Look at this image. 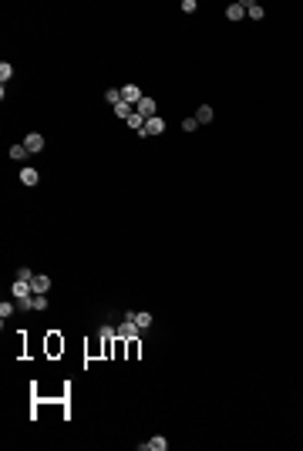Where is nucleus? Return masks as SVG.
<instances>
[{
	"label": "nucleus",
	"instance_id": "obj_11",
	"mask_svg": "<svg viewBox=\"0 0 303 451\" xmlns=\"http://www.w3.org/2000/svg\"><path fill=\"white\" fill-rule=\"evenodd\" d=\"M145 448H152V451H165V448H169V441H165L162 434H155L152 441H145V445H142V451H145Z\"/></svg>",
	"mask_w": 303,
	"mask_h": 451
},
{
	"label": "nucleus",
	"instance_id": "obj_5",
	"mask_svg": "<svg viewBox=\"0 0 303 451\" xmlns=\"http://www.w3.org/2000/svg\"><path fill=\"white\" fill-rule=\"evenodd\" d=\"M30 293H34V286H30L27 279H17L14 283V300H27Z\"/></svg>",
	"mask_w": 303,
	"mask_h": 451
},
{
	"label": "nucleus",
	"instance_id": "obj_3",
	"mask_svg": "<svg viewBox=\"0 0 303 451\" xmlns=\"http://www.w3.org/2000/svg\"><path fill=\"white\" fill-rule=\"evenodd\" d=\"M142 98H145V94H142L138 85H125V88H121V101H128V105H138Z\"/></svg>",
	"mask_w": 303,
	"mask_h": 451
},
{
	"label": "nucleus",
	"instance_id": "obj_2",
	"mask_svg": "<svg viewBox=\"0 0 303 451\" xmlns=\"http://www.w3.org/2000/svg\"><path fill=\"white\" fill-rule=\"evenodd\" d=\"M135 111H138L142 118H155V111H158V105H155V98H149V94H145V98H142V101L135 105Z\"/></svg>",
	"mask_w": 303,
	"mask_h": 451
},
{
	"label": "nucleus",
	"instance_id": "obj_20",
	"mask_svg": "<svg viewBox=\"0 0 303 451\" xmlns=\"http://www.w3.org/2000/svg\"><path fill=\"white\" fill-rule=\"evenodd\" d=\"M182 10H185V14H195L199 3H195V0H182Z\"/></svg>",
	"mask_w": 303,
	"mask_h": 451
},
{
	"label": "nucleus",
	"instance_id": "obj_23",
	"mask_svg": "<svg viewBox=\"0 0 303 451\" xmlns=\"http://www.w3.org/2000/svg\"><path fill=\"white\" fill-rule=\"evenodd\" d=\"M195 125H199L195 118H185V121H182V131H195Z\"/></svg>",
	"mask_w": 303,
	"mask_h": 451
},
{
	"label": "nucleus",
	"instance_id": "obj_18",
	"mask_svg": "<svg viewBox=\"0 0 303 451\" xmlns=\"http://www.w3.org/2000/svg\"><path fill=\"white\" fill-rule=\"evenodd\" d=\"M34 310H47V297L44 293H34Z\"/></svg>",
	"mask_w": 303,
	"mask_h": 451
},
{
	"label": "nucleus",
	"instance_id": "obj_21",
	"mask_svg": "<svg viewBox=\"0 0 303 451\" xmlns=\"http://www.w3.org/2000/svg\"><path fill=\"white\" fill-rule=\"evenodd\" d=\"M17 279H27V283H30V279H34V273H30L27 266H21V270H17Z\"/></svg>",
	"mask_w": 303,
	"mask_h": 451
},
{
	"label": "nucleus",
	"instance_id": "obj_22",
	"mask_svg": "<svg viewBox=\"0 0 303 451\" xmlns=\"http://www.w3.org/2000/svg\"><path fill=\"white\" fill-rule=\"evenodd\" d=\"M17 310H34V297H27V300H17Z\"/></svg>",
	"mask_w": 303,
	"mask_h": 451
},
{
	"label": "nucleus",
	"instance_id": "obj_7",
	"mask_svg": "<svg viewBox=\"0 0 303 451\" xmlns=\"http://www.w3.org/2000/svg\"><path fill=\"white\" fill-rule=\"evenodd\" d=\"M226 17H229V21H242V17H246V3H242V0L229 3V7H226Z\"/></svg>",
	"mask_w": 303,
	"mask_h": 451
},
{
	"label": "nucleus",
	"instance_id": "obj_1",
	"mask_svg": "<svg viewBox=\"0 0 303 451\" xmlns=\"http://www.w3.org/2000/svg\"><path fill=\"white\" fill-rule=\"evenodd\" d=\"M138 333H142V330L135 327V320H131V317H125V320H121V327H118V333H115V337H118V340H138Z\"/></svg>",
	"mask_w": 303,
	"mask_h": 451
},
{
	"label": "nucleus",
	"instance_id": "obj_12",
	"mask_svg": "<svg viewBox=\"0 0 303 451\" xmlns=\"http://www.w3.org/2000/svg\"><path fill=\"white\" fill-rule=\"evenodd\" d=\"M195 121H199V125H209L212 121V105H202V108L195 111Z\"/></svg>",
	"mask_w": 303,
	"mask_h": 451
},
{
	"label": "nucleus",
	"instance_id": "obj_15",
	"mask_svg": "<svg viewBox=\"0 0 303 451\" xmlns=\"http://www.w3.org/2000/svg\"><path fill=\"white\" fill-rule=\"evenodd\" d=\"M10 78H14V64H7V61H3V64H0V81L7 85Z\"/></svg>",
	"mask_w": 303,
	"mask_h": 451
},
{
	"label": "nucleus",
	"instance_id": "obj_16",
	"mask_svg": "<svg viewBox=\"0 0 303 451\" xmlns=\"http://www.w3.org/2000/svg\"><path fill=\"white\" fill-rule=\"evenodd\" d=\"M145 121H149V118H142V115H138V111H135V115H131V118H128V125H131V128H138V131H142V128H145Z\"/></svg>",
	"mask_w": 303,
	"mask_h": 451
},
{
	"label": "nucleus",
	"instance_id": "obj_17",
	"mask_svg": "<svg viewBox=\"0 0 303 451\" xmlns=\"http://www.w3.org/2000/svg\"><path fill=\"white\" fill-rule=\"evenodd\" d=\"M105 98H108V105H121V88H118V91H115V88L105 91Z\"/></svg>",
	"mask_w": 303,
	"mask_h": 451
},
{
	"label": "nucleus",
	"instance_id": "obj_6",
	"mask_svg": "<svg viewBox=\"0 0 303 451\" xmlns=\"http://www.w3.org/2000/svg\"><path fill=\"white\" fill-rule=\"evenodd\" d=\"M128 317L135 320L138 330H149V327H152V313H149V310H138V313H128Z\"/></svg>",
	"mask_w": 303,
	"mask_h": 451
},
{
	"label": "nucleus",
	"instance_id": "obj_10",
	"mask_svg": "<svg viewBox=\"0 0 303 451\" xmlns=\"http://www.w3.org/2000/svg\"><path fill=\"white\" fill-rule=\"evenodd\" d=\"M21 182H24V185H37V182H41V172L30 169V165H24V169H21Z\"/></svg>",
	"mask_w": 303,
	"mask_h": 451
},
{
	"label": "nucleus",
	"instance_id": "obj_8",
	"mask_svg": "<svg viewBox=\"0 0 303 451\" xmlns=\"http://www.w3.org/2000/svg\"><path fill=\"white\" fill-rule=\"evenodd\" d=\"M30 286H34V293H47V290H51V276H44V273H37V276L30 279Z\"/></svg>",
	"mask_w": 303,
	"mask_h": 451
},
{
	"label": "nucleus",
	"instance_id": "obj_13",
	"mask_svg": "<svg viewBox=\"0 0 303 451\" xmlns=\"http://www.w3.org/2000/svg\"><path fill=\"white\" fill-rule=\"evenodd\" d=\"M246 14H249L253 21H263V14H266V10H263L260 3H253V0H249V3H246Z\"/></svg>",
	"mask_w": 303,
	"mask_h": 451
},
{
	"label": "nucleus",
	"instance_id": "obj_14",
	"mask_svg": "<svg viewBox=\"0 0 303 451\" xmlns=\"http://www.w3.org/2000/svg\"><path fill=\"white\" fill-rule=\"evenodd\" d=\"M27 155H30V151H27V149H24V142H21V145H14V149H10V158H14V162H24V158H27Z\"/></svg>",
	"mask_w": 303,
	"mask_h": 451
},
{
	"label": "nucleus",
	"instance_id": "obj_4",
	"mask_svg": "<svg viewBox=\"0 0 303 451\" xmlns=\"http://www.w3.org/2000/svg\"><path fill=\"white\" fill-rule=\"evenodd\" d=\"M24 149H27L30 155H37V151L44 149V135H41V131H30L27 138H24Z\"/></svg>",
	"mask_w": 303,
	"mask_h": 451
},
{
	"label": "nucleus",
	"instance_id": "obj_9",
	"mask_svg": "<svg viewBox=\"0 0 303 451\" xmlns=\"http://www.w3.org/2000/svg\"><path fill=\"white\" fill-rule=\"evenodd\" d=\"M162 131H165V121L162 118H149L145 128H142V135H162Z\"/></svg>",
	"mask_w": 303,
	"mask_h": 451
},
{
	"label": "nucleus",
	"instance_id": "obj_19",
	"mask_svg": "<svg viewBox=\"0 0 303 451\" xmlns=\"http://www.w3.org/2000/svg\"><path fill=\"white\" fill-rule=\"evenodd\" d=\"M14 310H17V303H0V317H3V320H7Z\"/></svg>",
	"mask_w": 303,
	"mask_h": 451
}]
</instances>
